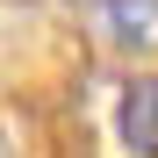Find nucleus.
I'll return each instance as SVG.
<instances>
[{
    "label": "nucleus",
    "mask_w": 158,
    "mask_h": 158,
    "mask_svg": "<svg viewBox=\"0 0 158 158\" xmlns=\"http://www.w3.org/2000/svg\"><path fill=\"white\" fill-rule=\"evenodd\" d=\"M115 122H122V144L129 151H158V79H129Z\"/></svg>",
    "instance_id": "obj_1"
},
{
    "label": "nucleus",
    "mask_w": 158,
    "mask_h": 158,
    "mask_svg": "<svg viewBox=\"0 0 158 158\" xmlns=\"http://www.w3.org/2000/svg\"><path fill=\"white\" fill-rule=\"evenodd\" d=\"M108 29H115V43L151 50L158 43V0H108Z\"/></svg>",
    "instance_id": "obj_2"
}]
</instances>
